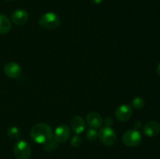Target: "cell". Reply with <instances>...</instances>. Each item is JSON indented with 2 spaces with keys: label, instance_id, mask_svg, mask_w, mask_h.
Instances as JSON below:
<instances>
[{
  "label": "cell",
  "instance_id": "obj_1",
  "mask_svg": "<svg viewBox=\"0 0 160 159\" xmlns=\"http://www.w3.org/2000/svg\"><path fill=\"white\" fill-rule=\"evenodd\" d=\"M31 137L35 143L44 144L52 138L53 130L51 126L47 123H37L31 129Z\"/></svg>",
  "mask_w": 160,
  "mask_h": 159
},
{
  "label": "cell",
  "instance_id": "obj_2",
  "mask_svg": "<svg viewBox=\"0 0 160 159\" xmlns=\"http://www.w3.org/2000/svg\"><path fill=\"white\" fill-rule=\"evenodd\" d=\"M38 23L43 29L51 31L56 29L61 24V20L59 16L53 12H45L39 18Z\"/></svg>",
  "mask_w": 160,
  "mask_h": 159
},
{
  "label": "cell",
  "instance_id": "obj_3",
  "mask_svg": "<svg viewBox=\"0 0 160 159\" xmlns=\"http://www.w3.org/2000/svg\"><path fill=\"white\" fill-rule=\"evenodd\" d=\"M142 137L138 129H131L127 131L122 137V141L126 146L135 147L142 143Z\"/></svg>",
  "mask_w": 160,
  "mask_h": 159
},
{
  "label": "cell",
  "instance_id": "obj_4",
  "mask_svg": "<svg viewBox=\"0 0 160 159\" xmlns=\"http://www.w3.org/2000/svg\"><path fill=\"white\" fill-rule=\"evenodd\" d=\"M13 153L17 159H29L31 155V148L26 140H18L13 147Z\"/></svg>",
  "mask_w": 160,
  "mask_h": 159
},
{
  "label": "cell",
  "instance_id": "obj_5",
  "mask_svg": "<svg viewBox=\"0 0 160 159\" xmlns=\"http://www.w3.org/2000/svg\"><path fill=\"white\" fill-rule=\"evenodd\" d=\"M98 137L100 142L106 146H112L117 141V134L111 127L104 126L98 131Z\"/></svg>",
  "mask_w": 160,
  "mask_h": 159
},
{
  "label": "cell",
  "instance_id": "obj_6",
  "mask_svg": "<svg viewBox=\"0 0 160 159\" xmlns=\"http://www.w3.org/2000/svg\"><path fill=\"white\" fill-rule=\"evenodd\" d=\"M70 128L67 124H61L55 129L53 138L59 143H65L70 138Z\"/></svg>",
  "mask_w": 160,
  "mask_h": 159
},
{
  "label": "cell",
  "instance_id": "obj_7",
  "mask_svg": "<svg viewBox=\"0 0 160 159\" xmlns=\"http://www.w3.org/2000/svg\"><path fill=\"white\" fill-rule=\"evenodd\" d=\"M132 114V107L128 104H123L116 109L115 117L120 122H126L131 118Z\"/></svg>",
  "mask_w": 160,
  "mask_h": 159
},
{
  "label": "cell",
  "instance_id": "obj_8",
  "mask_svg": "<svg viewBox=\"0 0 160 159\" xmlns=\"http://www.w3.org/2000/svg\"><path fill=\"white\" fill-rule=\"evenodd\" d=\"M5 75L12 79L18 78L21 75L22 69L18 63L15 62H9L5 65L3 69Z\"/></svg>",
  "mask_w": 160,
  "mask_h": 159
},
{
  "label": "cell",
  "instance_id": "obj_9",
  "mask_svg": "<svg viewBox=\"0 0 160 159\" xmlns=\"http://www.w3.org/2000/svg\"><path fill=\"white\" fill-rule=\"evenodd\" d=\"M28 17H29V16H28V12L22 9H16L11 14L12 22L15 23L16 25H18V26L24 25L28 22Z\"/></svg>",
  "mask_w": 160,
  "mask_h": 159
},
{
  "label": "cell",
  "instance_id": "obj_10",
  "mask_svg": "<svg viewBox=\"0 0 160 159\" xmlns=\"http://www.w3.org/2000/svg\"><path fill=\"white\" fill-rule=\"evenodd\" d=\"M160 132V124L156 121H150L143 126V132L146 137H156Z\"/></svg>",
  "mask_w": 160,
  "mask_h": 159
},
{
  "label": "cell",
  "instance_id": "obj_11",
  "mask_svg": "<svg viewBox=\"0 0 160 159\" xmlns=\"http://www.w3.org/2000/svg\"><path fill=\"white\" fill-rule=\"evenodd\" d=\"M86 123H88L90 128L98 129L103 124V119L101 115L97 112H89L86 116Z\"/></svg>",
  "mask_w": 160,
  "mask_h": 159
},
{
  "label": "cell",
  "instance_id": "obj_12",
  "mask_svg": "<svg viewBox=\"0 0 160 159\" xmlns=\"http://www.w3.org/2000/svg\"><path fill=\"white\" fill-rule=\"evenodd\" d=\"M85 121L81 116H74L70 120V129L77 134L83 132L85 129Z\"/></svg>",
  "mask_w": 160,
  "mask_h": 159
},
{
  "label": "cell",
  "instance_id": "obj_13",
  "mask_svg": "<svg viewBox=\"0 0 160 159\" xmlns=\"http://www.w3.org/2000/svg\"><path fill=\"white\" fill-rule=\"evenodd\" d=\"M12 24L6 15L0 14V34H6L10 31Z\"/></svg>",
  "mask_w": 160,
  "mask_h": 159
},
{
  "label": "cell",
  "instance_id": "obj_14",
  "mask_svg": "<svg viewBox=\"0 0 160 159\" xmlns=\"http://www.w3.org/2000/svg\"><path fill=\"white\" fill-rule=\"evenodd\" d=\"M58 145H59V142L56 141L54 138H52L51 140H48V142H46L45 143L43 144V148L45 151H54L55 149L58 147Z\"/></svg>",
  "mask_w": 160,
  "mask_h": 159
},
{
  "label": "cell",
  "instance_id": "obj_15",
  "mask_svg": "<svg viewBox=\"0 0 160 159\" xmlns=\"http://www.w3.org/2000/svg\"><path fill=\"white\" fill-rule=\"evenodd\" d=\"M21 135V132H20V129H18L16 126H12V127H9L7 130V136L11 139H18L20 137Z\"/></svg>",
  "mask_w": 160,
  "mask_h": 159
},
{
  "label": "cell",
  "instance_id": "obj_16",
  "mask_svg": "<svg viewBox=\"0 0 160 159\" xmlns=\"http://www.w3.org/2000/svg\"><path fill=\"white\" fill-rule=\"evenodd\" d=\"M145 100L142 98H141V97H135L132 100V101H131V105H132V107L134 108L138 109V110L142 109L145 106Z\"/></svg>",
  "mask_w": 160,
  "mask_h": 159
},
{
  "label": "cell",
  "instance_id": "obj_17",
  "mask_svg": "<svg viewBox=\"0 0 160 159\" xmlns=\"http://www.w3.org/2000/svg\"><path fill=\"white\" fill-rule=\"evenodd\" d=\"M98 132L97 131L96 129H93V128H89L87 131H86V137L91 141H95L98 138Z\"/></svg>",
  "mask_w": 160,
  "mask_h": 159
},
{
  "label": "cell",
  "instance_id": "obj_18",
  "mask_svg": "<svg viewBox=\"0 0 160 159\" xmlns=\"http://www.w3.org/2000/svg\"><path fill=\"white\" fill-rule=\"evenodd\" d=\"M70 144L74 147H78L82 144V138L78 134L73 136L70 139Z\"/></svg>",
  "mask_w": 160,
  "mask_h": 159
},
{
  "label": "cell",
  "instance_id": "obj_19",
  "mask_svg": "<svg viewBox=\"0 0 160 159\" xmlns=\"http://www.w3.org/2000/svg\"><path fill=\"white\" fill-rule=\"evenodd\" d=\"M112 123H113V121H112V119L110 117H106V118H105V124H106V126L110 127L112 125Z\"/></svg>",
  "mask_w": 160,
  "mask_h": 159
},
{
  "label": "cell",
  "instance_id": "obj_20",
  "mask_svg": "<svg viewBox=\"0 0 160 159\" xmlns=\"http://www.w3.org/2000/svg\"><path fill=\"white\" fill-rule=\"evenodd\" d=\"M134 126H135V129H138L139 128L142 126V124H141V122L139 121H137L135 122V123H134Z\"/></svg>",
  "mask_w": 160,
  "mask_h": 159
},
{
  "label": "cell",
  "instance_id": "obj_21",
  "mask_svg": "<svg viewBox=\"0 0 160 159\" xmlns=\"http://www.w3.org/2000/svg\"><path fill=\"white\" fill-rule=\"evenodd\" d=\"M156 73H157V74L160 76V62L158 64L157 67H156Z\"/></svg>",
  "mask_w": 160,
  "mask_h": 159
},
{
  "label": "cell",
  "instance_id": "obj_22",
  "mask_svg": "<svg viewBox=\"0 0 160 159\" xmlns=\"http://www.w3.org/2000/svg\"><path fill=\"white\" fill-rule=\"evenodd\" d=\"M92 2H93L95 4L99 5V4H101L102 2V0H92Z\"/></svg>",
  "mask_w": 160,
  "mask_h": 159
},
{
  "label": "cell",
  "instance_id": "obj_23",
  "mask_svg": "<svg viewBox=\"0 0 160 159\" xmlns=\"http://www.w3.org/2000/svg\"><path fill=\"white\" fill-rule=\"evenodd\" d=\"M6 1H11V0H6Z\"/></svg>",
  "mask_w": 160,
  "mask_h": 159
}]
</instances>
